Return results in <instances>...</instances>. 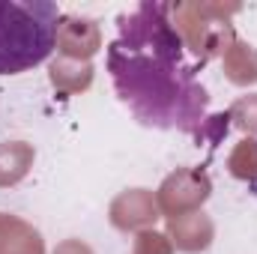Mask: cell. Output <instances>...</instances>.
Wrapping results in <instances>:
<instances>
[{
  "mask_svg": "<svg viewBox=\"0 0 257 254\" xmlns=\"http://www.w3.org/2000/svg\"><path fill=\"white\" fill-rule=\"evenodd\" d=\"M168 15L165 3H138L123 12L108 45V72L135 120L200 141L209 96Z\"/></svg>",
  "mask_w": 257,
  "mask_h": 254,
  "instance_id": "cell-1",
  "label": "cell"
},
{
  "mask_svg": "<svg viewBox=\"0 0 257 254\" xmlns=\"http://www.w3.org/2000/svg\"><path fill=\"white\" fill-rule=\"evenodd\" d=\"M60 6L51 0H0V75L42 66L57 45Z\"/></svg>",
  "mask_w": 257,
  "mask_h": 254,
  "instance_id": "cell-2",
  "label": "cell"
}]
</instances>
